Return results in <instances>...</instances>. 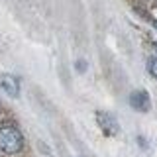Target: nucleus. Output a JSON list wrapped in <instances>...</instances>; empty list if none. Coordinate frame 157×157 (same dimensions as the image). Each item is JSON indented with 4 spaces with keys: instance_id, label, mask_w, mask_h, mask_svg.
Masks as SVG:
<instances>
[{
    "instance_id": "obj_5",
    "label": "nucleus",
    "mask_w": 157,
    "mask_h": 157,
    "mask_svg": "<svg viewBox=\"0 0 157 157\" xmlns=\"http://www.w3.org/2000/svg\"><path fill=\"white\" fill-rule=\"evenodd\" d=\"M149 73L157 78V59H151L149 61Z\"/></svg>"
},
{
    "instance_id": "obj_2",
    "label": "nucleus",
    "mask_w": 157,
    "mask_h": 157,
    "mask_svg": "<svg viewBox=\"0 0 157 157\" xmlns=\"http://www.w3.org/2000/svg\"><path fill=\"white\" fill-rule=\"evenodd\" d=\"M96 122H98L100 130L104 132L106 136H116L118 130H120L116 118L112 116V114H108V112H96Z\"/></svg>"
},
{
    "instance_id": "obj_3",
    "label": "nucleus",
    "mask_w": 157,
    "mask_h": 157,
    "mask_svg": "<svg viewBox=\"0 0 157 157\" xmlns=\"http://www.w3.org/2000/svg\"><path fill=\"white\" fill-rule=\"evenodd\" d=\"M130 106L137 112H147L151 108V100H149V94L145 90H134L130 94Z\"/></svg>"
},
{
    "instance_id": "obj_4",
    "label": "nucleus",
    "mask_w": 157,
    "mask_h": 157,
    "mask_svg": "<svg viewBox=\"0 0 157 157\" xmlns=\"http://www.w3.org/2000/svg\"><path fill=\"white\" fill-rule=\"evenodd\" d=\"M0 86H2V90L6 92V94L14 96V98L20 94V82L14 75H8V73L0 75Z\"/></svg>"
},
{
    "instance_id": "obj_1",
    "label": "nucleus",
    "mask_w": 157,
    "mask_h": 157,
    "mask_svg": "<svg viewBox=\"0 0 157 157\" xmlns=\"http://www.w3.org/2000/svg\"><path fill=\"white\" fill-rule=\"evenodd\" d=\"M24 147V137L18 128L14 126H4L0 128V151L4 153H18Z\"/></svg>"
},
{
    "instance_id": "obj_6",
    "label": "nucleus",
    "mask_w": 157,
    "mask_h": 157,
    "mask_svg": "<svg viewBox=\"0 0 157 157\" xmlns=\"http://www.w3.org/2000/svg\"><path fill=\"white\" fill-rule=\"evenodd\" d=\"M77 69H81V71H82V69H85V63H82V61H78V63H77Z\"/></svg>"
},
{
    "instance_id": "obj_7",
    "label": "nucleus",
    "mask_w": 157,
    "mask_h": 157,
    "mask_svg": "<svg viewBox=\"0 0 157 157\" xmlns=\"http://www.w3.org/2000/svg\"><path fill=\"white\" fill-rule=\"evenodd\" d=\"M153 49H155V51H157V41H155V43H153Z\"/></svg>"
}]
</instances>
